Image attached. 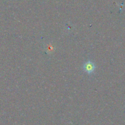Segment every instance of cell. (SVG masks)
I'll return each instance as SVG.
<instances>
[{"label": "cell", "instance_id": "obj_1", "mask_svg": "<svg viewBox=\"0 0 125 125\" xmlns=\"http://www.w3.org/2000/svg\"><path fill=\"white\" fill-rule=\"evenodd\" d=\"M83 70L88 74H91V73H94L95 71V65L92 62L88 61V62H85L83 65Z\"/></svg>", "mask_w": 125, "mask_h": 125}]
</instances>
